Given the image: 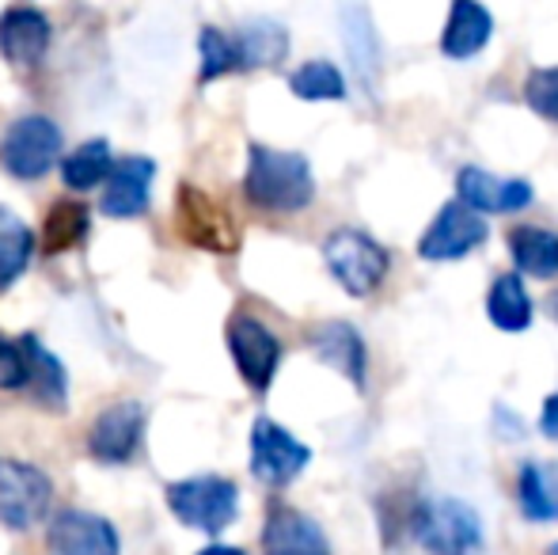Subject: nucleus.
Segmentation results:
<instances>
[{
	"mask_svg": "<svg viewBox=\"0 0 558 555\" xmlns=\"http://www.w3.org/2000/svg\"><path fill=\"white\" fill-rule=\"evenodd\" d=\"M243 194L251 206L266 209V214H301L316 198V176H312L308 156L289 153V148L251 145Z\"/></svg>",
	"mask_w": 558,
	"mask_h": 555,
	"instance_id": "1",
	"label": "nucleus"
},
{
	"mask_svg": "<svg viewBox=\"0 0 558 555\" xmlns=\"http://www.w3.org/2000/svg\"><path fill=\"white\" fill-rule=\"evenodd\" d=\"M407 536L429 555H478L483 552V518L463 498H422L407 518Z\"/></svg>",
	"mask_w": 558,
	"mask_h": 555,
	"instance_id": "2",
	"label": "nucleus"
},
{
	"mask_svg": "<svg viewBox=\"0 0 558 555\" xmlns=\"http://www.w3.org/2000/svg\"><path fill=\"white\" fill-rule=\"evenodd\" d=\"M324 263L350 297H373L384 286L391 255L361 229H335L324 240Z\"/></svg>",
	"mask_w": 558,
	"mask_h": 555,
	"instance_id": "3",
	"label": "nucleus"
},
{
	"mask_svg": "<svg viewBox=\"0 0 558 555\" xmlns=\"http://www.w3.org/2000/svg\"><path fill=\"white\" fill-rule=\"evenodd\" d=\"M168 506L183 526L198 533H225L240 514V487L225 475H194L168 483Z\"/></svg>",
	"mask_w": 558,
	"mask_h": 555,
	"instance_id": "4",
	"label": "nucleus"
},
{
	"mask_svg": "<svg viewBox=\"0 0 558 555\" xmlns=\"http://www.w3.org/2000/svg\"><path fill=\"white\" fill-rule=\"evenodd\" d=\"M175 232L202 252L232 255L240 248V225L228 206L194 183H183L175 194Z\"/></svg>",
	"mask_w": 558,
	"mask_h": 555,
	"instance_id": "5",
	"label": "nucleus"
},
{
	"mask_svg": "<svg viewBox=\"0 0 558 555\" xmlns=\"http://www.w3.org/2000/svg\"><path fill=\"white\" fill-rule=\"evenodd\" d=\"M53 503V483L43 468L27 464V460H8L0 457V526L23 529L38 526Z\"/></svg>",
	"mask_w": 558,
	"mask_h": 555,
	"instance_id": "6",
	"label": "nucleus"
},
{
	"mask_svg": "<svg viewBox=\"0 0 558 555\" xmlns=\"http://www.w3.org/2000/svg\"><path fill=\"white\" fill-rule=\"evenodd\" d=\"M228 350H232V362L240 370V377L247 381L251 393L263 396L270 388L274 373L281 365V339L251 312H235L225 327Z\"/></svg>",
	"mask_w": 558,
	"mask_h": 555,
	"instance_id": "7",
	"label": "nucleus"
},
{
	"mask_svg": "<svg viewBox=\"0 0 558 555\" xmlns=\"http://www.w3.org/2000/svg\"><path fill=\"white\" fill-rule=\"evenodd\" d=\"M61 156V130L46 114H23L0 145V168L15 179H43Z\"/></svg>",
	"mask_w": 558,
	"mask_h": 555,
	"instance_id": "8",
	"label": "nucleus"
},
{
	"mask_svg": "<svg viewBox=\"0 0 558 555\" xmlns=\"http://www.w3.org/2000/svg\"><path fill=\"white\" fill-rule=\"evenodd\" d=\"M308 460L312 449L296 442L286 426H278L266 415L255 419V426H251V472H255V480H263L266 487H289L308 468Z\"/></svg>",
	"mask_w": 558,
	"mask_h": 555,
	"instance_id": "9",
	"label": "nucleus"
},
{
	"mask_svg": "<svg viewBox=\"0 0 558 555\" xmlns=\"http://www.w3.org/2000/svg\"><path fill=\"white\" fill-rule=\"evenodd\" d=\"M486 237H490L486 217H478L475 209H468L463 202L452 198L437 209V217L429 221V229L422 232L418 255L426 263H452V260L471 255L475 248H483Z\"/></svg>",
	"mask_w": 558,
	"mask_h": 555,
	"instance_id": "10",
	"label": "nucleus"
},
{
	"mask_svg": "<svg viewBox=\"0 0 558 555\" xmlns=\"http://www.w3.org/2000/svg\"><path fill=\"white\" fill-rule=\"evenodd\" d=\"M536 191H532L529 179H501L486 168H460L456 176V202H463L468 209L483 214H517V209H529Z\"/></svg>",
	"mask_w": 558,
	"mask_h": 555,
	"instance_id": "11",
	"label": "nucleus"
},
{
	"mask_svg": "<svg viewBox=\"0 0 558 555\" xmlns=\"http://www.w3.org/2000/svg\"><path fill=\"white\" fill-rule=\"evenodd\" d=\"M141 437H145V408L133 400L111 403L99 411L88 430V453L99 464H125L137 453Z\"/></svg>",
	"mask_w": 558,
	"mask_h": 555,
	"instance_id": "12",
	"label": "nucleus"
},
{
	"mask_svg": "<svg viewBox=\"0 0 558 555\" xmlns=\"http://www.w3.org/2000/svg\"><path fill=\"white\" fill-rule=\"evenodd\" d=\"M46 548L50 555H118L122 541H118V529L99 514L61 510L46 529Z\"/></svg>",
	"mask_w": 558,
	"mask_h": 555,
	"instance_id": "13",
	"label": "nucleus"
},
{
	"mask_svg": "<svg viewBox=\"0 0 558 555\" xmlns=\"http://www.w3.org/2000/svg\"><path fill=\"white\" fill-rule=\"evenodd\" d=\"M308 347H312V354H316L319 362L342 373L353 388H365L368 350H365V339H361V331L353 324H345V319H327V324H316L308 331Z\"/></svg>",
	"mask_w": 558,
	"mask_h": 555,
	"instance_id": "14",
	"label": "nucleus"
},
{
	"mask_svg": "<svg viewBox=\"0 0 558 555\" xmlns=\"http://www.w3.org/2000/svg\"><path fill=\"white\" fill-rule=\"evenodd\" d=\"M263 555H331V541L308 514L278 503L263 526Z\"/></svg>",
	"mask_w": 558,
	"mask_h": 555,
	"instance_id": "15",
	"label": "nucleus"
},
{
	"mask_svg": "<svg viewBox=\"0 0 558 555\" xmlns=\"http://www.w3.org/2000/svg\"><path fill=\"white\" fill-rule=\"evenodd\" d=\"M50 20L38 8H8L0 15V53L15 69H35L50 50Z\"/></svg>",
	"mask_w": 558,
	"mask_h": 555,
	"instance_id": "16",
	"label": "nucleus"
},
{
	"mask_svg": "<svg viewBox=\"0 0 558 555\" xmlns=\"http://www.w3.org/2000/svg\"><path fill=\"white\" fill-rule=\"evenodd\" d=\"M156 179V164L148 156H125L111 168L104 183V198H99V209L107 217H137L145 214L148 206V191H153Z\"/></svg>",
	"mask_w": 558,
	"mask_h": 555,
	"instance_id": "17",
	"label": "nucleus"
},
{
	"mask_svg": "<svg viewBox=\"0 0 558 555\" xmlns=\"http://www.w3.org/2000/svg\"><path fill=\"white\" fill-rule=\"evenodd\" d=\"M20 347H23V362H27V393L38 408L46 411H65L69 408V377H65V365H61L58 354L43 347L35 335H20Z\"/></svg>",
	"mask_w": 558,
	"mask_h": 555,
	"instance_id": "18",
	"label": "nucleus"
},
{
	"mask_svg": "<svg viewBox=\"0 0 558 555\" xmlns=\"http://www.w3.org/2000/svg\"><path fill=\"white\" fill-rule=\"evenodd\" d=\"M338 20H342V43L350 53L353 76L361 81V88L373 92L376 76H380V38H376L373 15L365 4H350L338 12Z\"/></svg>",
	"mask_w": 558,
	"mask_h": 555,
	"instance_id": "19",
	"label": "nucleus"
},
{
	"mask_svg": "<svg viewBox=\"0 0 558 555\" xmlns=\"http://www.w3.org/2000/svg\"><path fill=\"white\" fill-rule=\"evenodd\" d=\"M490 35H494V15L483 4H475V0H456L441 31V53L452 61H468L490 43Z\"/></svg>",
	"mask_w": 558,
	"mask_h": 555,
	"instance_id": "20",
	"label": "nucleus"
},
{
	"mask_svg": "<svg viewBox=\"0 0 558 555\" xmlns=\"http://www.w3.org/2000/svg\"><path fill=\"white\" fill-rule=\"evenodd\" d=\"M517 503L529 521H558V460H524L517 472Z\"/></svg>",
	"mask_w": 558,
	"mask_h": 555,
	"instance_id": "21",
	"label": "nucleus"
},
{
	"mask_svg": "<svg viewBox=\"0 0 558 555\" xmlns=\"http://www.w3.org/2000/svg\"><path fill=\"white\" fill-rule=\"evenodd\" d=\"M509 255L517 270L532 278H555L558 275V232L544 225H517L509 229Z\"/></svg>",
	"mask_w": 558,
	"mask_h": 555,
	"instance_id": "22",
	"label": "nucleus"
},
{
	"mask_svg": "<svg viewBox=\"0 0 558 555\" xmlns=\"http://www.w3.org/2000/svg\"><path fill=\"white\" fill-rule=\"evenodd\" d=\"M486 316H490V324L498 327V331H529L532 327V316H536V309H532V297L529 289H524V278L521 275H498L490 286V293H486Z\"/></svg>",
	"mask_w": 558,
	"mask_h": 555,
	"instance_id": "23",
	"label": "nucleus"
},
{
	"mask_svg": "<svg viewBox=\"0 0 558 555\" xmlns=\"http://www.w3.org/2000/svg\"><path fill=\"white\" fill-rule=\"evenodd\" d=\"M235 53H240V69H263L278 65L289 53V31L274 20H247L240 35H232Z\"/></svg>",
	"mask_w": 558,
	"mask_h": 555,
	"instance_id": "24",
	"label": "nucleus"
},
{
	"mask_svg": "<svg viewBox=\"0 0 558 555\" xmlns=\"http://www.w3.org/2000/svg\"><path fill=\"white\" fill-rule=\"evenodd\" d=\"M111 168H114L111 141L92 137V141H84V145H76L73 153L61 160V179H65V186H73V191H92L96 183H107Z\"/></svg>",
	"mask_w": 558,
	"mask_h": 555,
	"instance_id": "25",
	"label": "nucleus"
},
{
	"mask_svg": "<svg viewBox=\"0 0 558 555\" xmlns=\"http://www.w3.org/2000/svg\"><path fill=\"white\" fill-rule=\"evenodd\" d=\"M88 206L84 202H73V198H58L50 206L43 221V252L46 255H61L69 248H76L84 237H88Z\"/></svg>",
	"mask_w": 558,
	"mask_h": 555,
	"instance_id": "26",
	"label": "nucleus"
},
{
	"mask_svg": "<svg viewBox=\"0 0 558 555\" xmlns=\"http://www.w3.org/2000/svg\"><path fill=\"white\" fill-rule=\"evenodd\" d=\"M31 252H35V237L15 214L0 209V293L15 286V278L27 270Z\"/></svg>",
	"mask_w": 558,
	"mask_h": 555,
	"instance_id": "27",
	"label": "nucleus"
},
{
	"mask_svg": "<svg viewBox=\"0 0 558 555\" xmlns=\"http://www.w3.org/2000/svg\"><path fill=\"white\" fill-rule=\"evenodd\" d=\"M289 88H293L296 99H308V104H319V99H345V76L338 73V65L331 61H304L293 76H289Z\"/></svg>",
	"mask_w": 558,
	"mask_h": 555,
	"instance_id": "28",
	"label": "nucleus"
},
{
	"mask_svg": "<svg viewBox=\"0 0 558 555\" xmlns=\"http://www.w3.org/2000/svg\"><path fill=\"white\" fill-rule=\"evenodd\" d=\"M198 50H202V84H209V81H217V76H228V73L240 69V53H235L232 35L221 27H202Z\"/></svg>",
	"mask_w": 558,
	"mask_h": 555,
	"instance_id": "29",
	"label": "nucleus"
},
{
	"mask_svg": "<svg viewBox=\"0 0 558 555\" xmlns=\"http://www.w3.org/2000/svg\"><path fill=\"white\" fill-rule=\"evenodd\" d=\"M524 104L558 126V65L532 69V73L524 76Z\"/></svg>",
	"mask_w": 558,
	"mask_h": 555,
	"instance_id": "30",
	"label": "nucleus"
},
{
	"mask_svg": "<svg viewBox=\"0 0 558 555\" xmlns=\"http://www.w3.org/2000/svg\"><path fill=\"white\" fill-rule=\"evenodd\" d=\"M23 385H27V362H23L20 339H4L0 335V388L20 393Z\"/></svg>",
	"mask_w": 558,
	"mask_h": 555,
	"instance_id": "31",
	"label": "nucleus"
},
{
	"mask_svg": "<svg viewBox=\"0 0 558 555\" xmlns=\"http://www.w3.org/2000/svg\"><path fill=\"white\" fill-rule=\"evenodd\" d=\"M539 434L558 442V393H551L544 400V411H539Z\"/></svg>",
	"mask_w": 558,
	"mask_h": 555,
	"instance_id": "32",
	"label": "nucleus"
},
{
	"mask_svg": "<svg viewBox=\"0 0 558 555\" xmlns=\"http://www.w3.org/2000/svg\"><path fill=\"white\" fill-rule=\"evenodd\" d=\"M198 555H247L243 548H232V544H209V548H202Z\"/></svg>",
	"mask_w": 558,
	"mask_h": 555,
	"instance_id": "33",
	"label": "nucleus"
},
{
	"mask_svg": "<svg viewBox=\"0 0 558 555\" xmlns=\"http://www.w3.org/2000/svg\"><path fill=\"white\" fill-rule=\"evenodd\" d=\"M544 309H547V316H551V319H555V324H558V289H551V293H547Z\"/></svg>",
	"mask_w": 558,
	"mask_h": 555,
	"instance_id": "34",
	"label": "nucleus"
},
{
	"mask_svg": "<svg viewBox=\"0 0 558 555\" xmlns=\"http://www.w3.org/2000/svg\"><path fill=\"white\" fill-rule=\"evenodd\" d=\"M544 555H558V541H555V544H551V548H547Z\"/></svg>",
	"mask_w": 558,
	"mask_h": 555,
	"instance_id": "35",
	"label": "nucleus"
}]
</instances>
